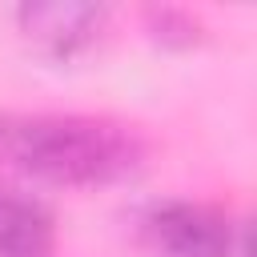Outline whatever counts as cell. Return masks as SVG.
<instances>
[{"mask_svg": "<svg viewBox=\"0 0 257 257\" xmlns=\"http://www.w3.org/2000/svg\"><path fill=\"white\" fill-rule=\"evenodd\" d=\"M141 149L108 120L84 116H4L0 165L56 181V185H104L137 165Z\"/></svg>", "mask_w": 257, "mask_h": 257, "instance_id": "cell-1", "label": "cell"}, {"mask_svg": "<svg viewBox=\"0 0 257 257\" xmlns=\"http://www.w3.org/2000/svg\"><path fill=\"white\" fill-rule=\"evenodd\" d=\"M145 237L161 257H233V233L221 213L189 201L149 209Z\"/></svg>", "mask_w": 257, "mask_h": 257, "instance_id": "cell-2", "label": "cell"}, {"mask_svg": "<svg viewBox=\"0 0 257 257\" xmlns=\"http://www.w3.org/2000/svg\"><path fill=\"white\" fill-rule=\"evenodd\" d=\"M16 20H20L24 36L36 40L44 52L72 56L84 44L96 40V32L104 24V8L100 4H68V0H56V4H24L16 12Z\"/></svg>", "mask_w": 257, "mask_h": 257, "instance_id": "cell-3", "label": "cell"}, {"mask_svg": "<svg viewBox=\"0 0 257 257\" xmlns=\"http://www.w3.org/2000/svg\"><path fill=\"white\" fill-rule=\"evenodd\" d=\"M52 217L40 201L0 193V257H48Z\"/></svg>", "mask_w": 257, "mask_h": 257, "instance_id": "cell-4", "label": "cell"}]
</instances>
